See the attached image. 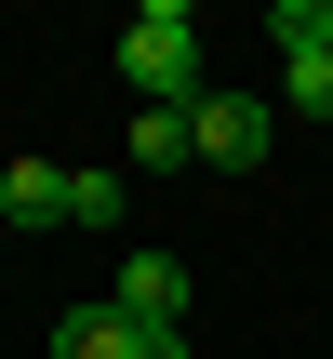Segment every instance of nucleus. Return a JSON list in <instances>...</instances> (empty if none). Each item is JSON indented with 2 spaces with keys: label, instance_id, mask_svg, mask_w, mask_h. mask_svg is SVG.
Segmentation results:
<instances>
[{
  "label": "nucleus",
  "instance_id": "obj_6",
  "mask_svg": "<svg viewBox=\"0 0 333 359\" xmlns=\"http://www.w3.org/2000/svg\"><path fill=\"white\" fill-rule=\"evenodd\" d=\"M0 213H13L27 240H40V226H67V173H53V160H0Z\"/></svg>",
  "mask_w": 333,
  "mask_h": 359
},
{
  "label": "nucleus",
  "instance_id": "obj_5",
  "mask_svg": "<svg viewBox=\"0 0 333 359\" xmlns=\"http://www.w3.org/2000/svg\"><path fill=\"white\" fill-rule=\"evenodd\" d=\"M53 359H147V320H120V306L93 293V306H67V320H53Z\"/></svg>",
  "mask_w": 333,
  "mask_h": 359
},
{
  "label": "nucleus",
  "instance_id": "obj_9",
  "mask_svg": "<svg viewBox=\"0 0 333 359\" xmlns=\"http://www.w3.org/2000/svg\"><path fill=\"white\" fill-rule=\"evenodd\" d=\"M320 40H333V0H320Z\"/></svg>",
  "mask_w": 333,
  "mask_h": 359
},
{
  "label": "nucleus",
  "instance_id": "obj_4",
  "mask_svg": "<svg viewBox=\"0 0 333 359\" xmlns=\"http://www.w3.org/2000/svg\"><path fill=\"white\" fill-rule=\"evenodd\" d=\"M107 306L160 333V320H187V266H174V253H120V266H107Z\"/></svg>",
  "mask_w": 333,
  "mask_h": 359
},
{
  "label": "nucleus",
  "instance_id": "obj_3",
  "mask_svg": "<svg viewBox=\"0 0 333 359\" xmlns=\"http://www.w3.org/2000/svg\"><path fill=\"white\" fill-rule=\"evenodd\" d=\"M267 40H280L294 107H320V120H333V40H320V0H280V13H267Z\"/></svg>",
  "mask_w": 333,
  "mask_h": 359
},
{
  "label": "nucleus",
  "instance_id": "obj_8",
  "mask_svg": "<svg viewBox=\"0 0 333 359\" xmlns=\"http://www.w3.org/2000/svg\"><path fill=\"white\" fill-rule=\"evenodd\" d=\"M133 160H147V173H174V160H200V147H187V107H133Z\"/></svg>",
  "mask_w": 333,
  "mask_h": 359
},
{
  "label": "nucleus",
  "instance_id": "obj_2",
  "mask_svg": "<svg viewBox=\"0 0 333 359\" xmlns=\"http://www.w3.org/2000/svg\"><path fill=\"white\" fill-rule=\"evenodd\" d=\"M187 147H200L214 173H254V160H267V107H254V93H200V107H187Z\"/></svg>",
  "mask_w": 333,
  "mask_h": 359
},
{
  "label": "nucleus",
  "instance_id": "obj_7",
  "mask_svg": "<svg viewBox=\"0 0 333 359\" xmlns=\"http://www.w3.org/2000/svg\"><path fill=\"white\" fill-rule=\"evenodd\" d=\"M120 200H133V187H120L107 160H93V173H67V226H93V240H120Z\"/></svg>",
  "mask_w": 333,
  "mask_h": 359
},
{
  "label": "nucleus",
  "instance_id": "obj_1",
  "mask_svg": "<svg viewBox=\"0 0 333 359\" xmlns=\"http://www.w3.org/2000/svg\"><path fill=\"white\" fill-rule=\"evenodd\" d=\"M120 80L147 93V107H200L214 80H200V13L187 0H147L133 27H120Z\"/></svg>",
  "mask_w": 333,
  "mask_h": 359
}]
</instances>
